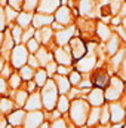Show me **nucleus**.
Listing matches in <instances>:
<instances>
[{"label":"nucleus","instance_id":"f8f14e48","mask_svg":"<svg viewBox=\"0 0 126 128\" xmlns=\"http://www.w3.org/2000/svg\"><path fill=\"white\" fill-rule=\"evenodd\" d=\"M76 33V27H68V28H64L61 32L55 33V42L58 43L60 48L67 46V43H70L71 40V36Z\"/></svg>","mask_w":126,"mask_h":128},{"label":"nucleus","instance_id":"423d86ee","mask_svg":"<svg viewBox=\"0 0 126 128\" xmlns=\"http://www.w3.org/2000/svg\"><path fill=\"white\" fill-rule=\"evenodd\" d=\"M45 119V113L40 110L36 112H28L25 115V121H24V128H40Z\"/></svg>","mask_w":126,"mask_h":128},{"label":"nucleus","instance_id":"2eb2a0df","mask_svg":"<svg viewBox=\"0 0 126 128\" xmlns=\"http://www.w3.org/2000/svg\"><path fill=\"white\" fill-rule=\"evenodd\" d=\"M77 4H79V14L82 16L92 18V15H94V12H95V2L94 0H79Z\"/></svg>","mask_w":126,"mask_h":128},{"label":"nucleus","instance_id":"4468645a","mask_svg":"<svg viewBox=\"0 0 126 128\" xmlns=\"http://www.w3.org/2000/svg\"><path fill=\"white\" fill-rule=\"evenodd\" d=\"M54 82H55V85L58 88V92L61 96H68V92L71 91V84H70L67 76H61V74L54 76Z\"/></svg>","mask_w":126,"mask_h":128},{"label":"nucleus","instance_id":"f3484780","mask_svg":"<svg viewBox=\"0 0 126 128\" xmlns=\"http://www.w3.org/2000/svg\"><path fill=\"white\" fill-rule=\"evenodd\" d=\"M54 21H55V18L52 15H43V14L33 15V27H36V28H43V27L52 24Z\"/></svg>","mask_w":126,"mask_h":128},{"label":"nucleus","instance_id":"58836bf2","mask_svg":"<svg viewBox=\"0 0 126 128\" xmlns=\"http://www.w3.org/2000/svg\"><path fill=\"white\" fill-rule=\"evenodd\" d=\"M57 68H58V66L55 64V61H52V63H49L46 66V73H48V76L49 78H54V74H55V72H57Z\"/></svg>","mask_w":126,"mask_h":128},{"label":"nucleus","instance_id":"20e7f679","mask_svg":"<svg viewBox=\"0 0 126 128\" xmlns=\"http://www.w3.org/2000/svg\"><path fill=\"white\" fill-rule=\"evenodd\" d=\"M10 61L12 66L16 67V68H22L27 61H28V51L24 45H16L13 49H12V54H10Z\"/></svg>","mask_w":126,"mask_h":128},{"label":"nucleus","instance_id":"ddd939ff","mask_svg":"<svg viewBox=\"0 0 126 128\" xmlns=\"http://www.w3.org/2000/svg\"><path fill=\"white\" fill-rule=\"evenodd\" d=\"M55 22H58V24H61V26H67V24H70L71 22V20H73V15H71V12H70V9L67 8V6H60V9L55 12Z\"/></svg>","mask_w":126,"mask_h":128},{"label":"nucleus","instance_id":"f704fd0d","mask_svg":"<svg viewBox=\"0 0 126 128\" xmlns=\"http://www.w3.org/2000/svg\"><path fill=\"white\" fill-rule=\"evenodd\" d=\"M4 15H6V20H7V22H10V21L16 20L19 14H18L15 9H12L10 6H6V8H4Z\"/></svg>","mask_w":126,"mask_h":128},{"label":"nucleus","instance_id":"aec40b11","mask_svg":"<svg viewBox=\"0 0 126 128\" xmlns=\"http://www.w3.org/2000/svg\"><path fill=\"white\" fill-rule=\"evenodd\" d=\"M120 39H119V36L117 34H113L111 37H110V40H108V43H107V54L108 55H116L120 49Z\"/></svg>","mask_w":126,"mask_h":128},{"label":"nucleus","instance_id":"0eeeda50","mask_svg":"<svg viewBox=\"0 0 126 128\" xmlns=\"http://www.w3.org/2000/svg\"><path fill=\"white\" fill-rule=\"evenodd\" d=\"M54 52H55V54H54V58H55V61H57L58 64L65 66V67H68V66L73 64V57H71V51H70V48H67V46L57 48Z\"/></svg>","mask_w":126,"mask_h":128},{"label":"nucleus","instance_id":"8fccbe9b","mask_svg":"<svg viewBox=\"0 0 126 128\" xmlns=\"http://www.w3.org/2000/svg\"><path fill=\"white\" fill-rule=\"evenodd\" d=\"M52 30L57 33V32H61V30H64V26H61V24H58V22H52Z\"/></svg>","mask_w":126,"mask_h":128},{"label":"nucleus","instance_id":"6e6552de","mask_svg":"<svg viewBox=\"0 0 126 128\" xmlns=\"http://www.w3.org/2000/svg\"><path fill=\"white\" fill-rule=\"evenodd\" d=\"M95 64H96V55H95V54H88V55H85L82 60L77 61L76 68H77L79 73H82V72H83V73H88V72H91L95 67Z\"/></svg>","mask_w":126,"mask_h":128},{"label":"nucleus","instance_id":"de8ad7c7","mask_svg":"<svg viewBox=\"0 0 126 128\" xmlns=\"http://www.w3.org/2000/svg\"><path fill=\"white\" fill-rule=\"evenodd\" d=\"M57 72H58V73H60L61 76H64V74H67V73L70 72V68H68V67H65V66H58Z\"/></svg>","mask_w":126,"mask_h":128},{"label":"nucleus","instance_id":"9d476101","mask_svg":"<svg viewBox=\"0 0 126 128\" xmlns=\"http://www.w3.org/2000/svg\"><path fill=\"white\" fill-rule=\"evenodd\" d=\"M108 109H110V121H113L114 124H120L125 119V109L119 101L108 104Z\"/></svg>","mask_w":126,"mask_h":128},{"label":"nucleus","instance_id":"5fc2aeb1","mask_svg":"<svg viewBox=\"0 0 126 128\" xmlns=\"http://www.w3.org/2000/svg\"><path fill=\"white\" fill-rule=\"evenodd\" d=\"M3 40H4V34H3V33H0V48L3 46Z\"/></svg>","mask_w":126,"mask_h":128},{"label":"nucleus","instance_id":"a19ab883","mask_svg":"<svg viewBox=\"0 0 126 128\" xmlns=\"http://www.w3.org/2000/svg\"><path fill=\"white\" fill-rule=\"evenodd\" d=\"M34 34H36L34 28H27V32L22 34V42H25V43H27L28 40H31V39H33V36H34Z\"/></svg>","mask_w":126,"mask_h":128},{"label":"nucleus","instance_id":"603ef678","mask_svg":"<svg viewBox=\"0 0 126 128\" xmlns=\"http://www.w3.org/2000/svg\"><path fill=\"white\" fill-rule=\"evenodd\" d=\"M119 16H126V2H125V3H122L120 12H119Z\"/></svg>","mask_w":126,"mask_h":128},{"label":"nucleus","instance_id":"680f3d73","mask_svg":"<svg viewBox=\"0 0 126 128\" xmlns=\"http://www.w3.org/2000/svg\"><path fill=\"white\" fill-rule=\"evenodd\" d=\"M6 128H13V127H10V125H7V127H6Z\"/></svg>","mask_w":126,"mask_h":128},{"label":"nucleus","instance_id":"052dcab7","mask_svg":"<svg viewBox=\"0 0 126 128\" xmlns=\"http://www.w3.org/2000/svg\"><path fill=\"white\" fill-rule=\"evenodd\" d=\"M96 128H108L107 125H101V127H96Z\"/></svg>","mask_w":126,"mask_h":128},{"label":"nucleus","instance_id":"b1692460","mask_svg":"<svg viewBox=\"0 0 126 128\" xmlns=\"http://www.w3.org/2000/svg\"><path fill=\"white\" fill-rule=\"evenodd\" d=\"M49 76H48V73H46V70L45 68H39L37 72H36V74H34V82H36V85L37 86H45L46 85V82L49 80L48 79Z\"/></svg>","mask_w":126,"mask_h":128},{"label":"nucleus","instance_id":"09e8293b","mask_svg":"<svg viewBox=\"0 0 126 128\" xmlns=\"http://www.w3.org/2000/svg\"><path fill=\"white\" fill-rule=\"evenodd\" d=\"M27 90H28V92H36V82L34 80H30L28 82V85H27Z\"/></svg>","mask_w":126,"mask_h":128},{"label":"nucleus","instance_id":"49530a36","mask_svg":"<svg viewBox=\"0 0 126 128\" xmlns=\"http://www.w3.org/2000/svg\"><path fill=\"white\" fill-rule=\"evenodd\" d=\"M6 88H7V84H6V79L0 78V94H4L6 92Z\"/></svg>","mask_w":126,"mask_h":128},{"label":"nucleus","instance_id":"3c124183","mask_svg":"<svg viewBox=\"0 0 126 128\" xmlns=\"http://www.w3.org/2000/svg\"><path fill=\"white\" fill-rule=\"evenodd\" d=\"M111 24H113V26H117V27H119V26L122 24V18H120L119 15H117V16H114V18H111Z\"/></svg>","mask_w":126,"mask_h":128},{"label":"nucleus","instance_id":"13d9d810","mask_svg":"<svg viewBox=\"0 0 126 128\" xmlns=\"http://www.w3.org/2000/svg\"><path fill=\"white\" fill-rule=\"evenodd\" d=\"M113 128H122V124H114V127Z\"/></svg>","mask_w":126,"mask_h":128},{"label":"nucleus","instance_id":"f257e3e1","mask_svg":"<svg viewBox=\"0 0 126 128\" xmlns=\"http://www.w3.org/2000/svg\"><path fill=\"white\" fill-rule=\"evenodd\" d=\"M89 112H91V106L86 100L83 98H76L71 104H70V118L73 121V124L76 127H83L88 122L89 118Z\"/></svg>","mask_w":126,"mask_h":128},{"label":"nucleus","instance_id":"4c0bfd02","mask_svg":"<svg viewBox=\"0 0 126 128\" xmlns=\"http://www.w3.org/2000/svg\"><path fill=\"white\" fill-rule=\"evenodd\" d=\"M25 48H27V51H28V52H36V54H37V51L40 49V46H39V42H37L36 39L28 40V42H27V45H25Z\"/></svg>","mask_w":126,"mask_h":128},{"label":"nucleus","instance_id":"6ab92c4d","mask_svg":"<svg viewBox=\"0 0 126 128\" xmlns=\"http://www.w3.org/2000/svg\"><path fill=\"white\" fill-rule=\"evenodd\" d=\"M52 34H54L52 27H43V28H40L39 32H36V40L40 42V43H43V45H48V43L51 42Z\"/></svg>","mask_w":126,"mask_h":128},{"label":"nucleus","instance_id":"72a5a7b5","mask_svg":"<svg viewBox=\"0 0 126 128\" xmlns=\"http://www.w3.org/2000/svg\"><path fill=\"white\" fill-rule=\"evenodd\" d=\"M110 121V109H108V106L107 104H104L102 106V109H101V116H99V124H102V125H105L107 122Z\"/></svg>","mask_w":126,"mask_h":128},{"label":"nucleus","instance_id":"6e6d98bb","mask_svg":"<svg viewBox=\"0 0 126 128\" xmlns=\"http://www.w3.org/2000/svg\"><path fill=\"white\" fill-rule=\"evenodd\" d=\"M3 67H4V61H3V58L0 57V73H1V70H3Z\"/></svg>","mask_w":126,"mask_h":128},{"label":"nucleus","instance_id":"c85d7f7f","mask_svg":"<svg viewBox=\"0 0 126 128\" xmlns=\"http://www.w3.org/2000/svg\"><path fill=\"white\" fill-rule=\"evenodd\" d=\"M27 98H28L27 91H22V90H19V91H16V94H15V104H16L18 107H22V106H25V103H27Z\"/></svg>","mask_w":126,"mask_h":128},{"label":"nucleus","instance_id":"39448f33","mask_svg":"<svg viewBox=\"0 0 126 128\" xmlns=\"http://www.w3.org/2000/svg\"><path fill=\"white\" fill-rule=\"evenodd\" d=\"M70 51H71V57L73 60H82L86 55V45L82 42V39L76 37L70 40Z\"/></svg>","mask_w":126,"mask_h":128},{"label":"nucleus","instance_id":"393cba45","mask_svg":"<svg viewBox=\"0 0 126 128\" xmlns=\"http://www.w3.org/2000/svg\"><path fill=\"white\" fill-rule=\"evenodd\" d=\"M99 116H101V107H92L91 112H89V118H88V125L89 127H95L96 122L99 121Z\"/></svg>","mask_w":126,"mask_h":128},{"label":"nucleus","instance_id":"c03bdc74","mask_svg":"<svg viewBox=\"0 0 126 128\" xmlns=\"http://www.w3.org/2000/svg\"><path fill=\"white\" fill-rule=\"evenodd\" d=\"M27 63H28V66H30L31 68H37V67L40 66V64H39V61H37V58H36V55H30Z\"/></svg>","mask_w":126,"mask_h":128},{"label":"nucleus","instance_id":"412c9836","mask_svg":"<svg viewBox=\"0 0 126 128\" xmlns=\"http://www.w3.org/2000/svg\"><path fill=\"white\" fill-rule=\"evenodd\" d=\"M36 58H37V61L40 66H43V67H46L49 63H52V55H51V52H48L46 49H39L37 51V54H36Z\"/></svg>","mask_w":126,"mask_h":128},{"label":"nucleus","instance_id":"c9c22d12","mask_svg":"<svg viewBox=\"0 0 126 128\" xmlns=\"http://www.w3.org/2000/svg\"><path fill=\"white\" fill-rule=\"evenodd\" d=\"M68 80H70V84H71V85H79V84L82 82V74H80L77 70H74V72H71V73H70Z\"/></svg>","mask_w":126,"mask_h":128},{"label":"nucleus","instance_id":"a18cd8bd","mask_svg":"<svg viewBox=\"0 0 126 128\" xmlns=\"http://www.w3.org/2000/svg\"><path fill=\"white\" fill-rule=\"evenodd\" d=\"M0 74H1V78H3V79L10 78V76H12V74H10V67H9L7 64H4V67H3V70H1V73H0Z\"/></svg>","mask_w":126,"mask_h":128},{"label":"nucleus","instance_id":"473e14b6","mask_svg":"<svg viewBox=\"0 0 126 128\" xmlns=\"http://www.w3.org/2000/svg\"><path fill=\"white\" fill-rule=\"evenodd\" d=\"M107 80H108L107 73H105V72H99V73L96 74V78L94 79V84L96 85V88H102V86L107 84Z\"/></svg>","mask_w":126,"mask_h":128},{"label":"nucleus","instance_id":"cd10ccee","mask_svg":"<svg viewBox=\"0 0 126 128\" xmlns=\"http://www.w3.org/2000/svg\"><path fill=\"white\" fill-rule=\"evenodd\" d=\"M34 74H36V72H34V68H31L30 66H24L22 68H19V76H21V79H24V80H27V82H30L33 78H34Z\"/></svg>","mask_w":126,"mask_h":128},{"label":"nucleus","instance_id":"7c9ffc66","mask_svg":"<svg viewBox=\"0 0 126 128\" xmlns=\"http://www.w3.org/2000/svg\"><path fill=\"white\" fill-rule=\"evenodd\" d=\"M22 28L16 24V26H13L12 27V37H13V42L16 43V45H21V42H22Z\"/></svg>","mask_w":126,"mask_h":128},{"label":"nucleus","instance_id":"2f4dec72","mask_svg":"<svg viewBox=\"0 0 126 128\" xmlns=\"http://www.w3.org/2000/svg\"><path fill=\"white\" fill-rule=\"evenodd\" d=\"M39 2H40V0H24V3H22V9H24V12L31 14L34 9L39 8Z\"/></svg>","mask_w":126,"mask_h":128},{"label":"nucleus","instance_id":"79ce46f5","mask_svg":"<svg viewBox=\"0 0 126 128\" xmlns=\"http://www.w3.org/2000/svg\"><path fill=\"white\" fill-rule=\"evenodd\" d=\"M51 128H68V125L64 119H57L51 124Z\"/></svg>","mask_w":126,"mask_h":128},{"label":"nucleus","instance_id":"9b49d317","mask_svg":"<svg viewBox=\"0 0 126 128\" xmlns=\"http://www.w3.org/2000/svg\"><path fill=\"white\" fill-rule=\"evenodd\" d=\"M86 101L89 103V106L92 107H101L105 101V96H104V91L101 88H94L92 91H89Z\"/></svg>","mask_w":126,"mask_h":128},{"label":"nucleus","instance_id":"f03ea898","mask_svg":"<svg viewBox=\"0 0 126 128\" xmlns=\"http://www.w3.org/2000/svg\"><path fill=\"white\" fill-rule=\"evenodd\" d=\"M42 103H43V107L49 112H52L58 103V88L54 82V79H49L46 82V85L42 88Z\"/></svg>","mask_w":126,"mask_h":128},{"label":"nucleus","instance_id":"e2e57ef3","mask_svg":"<svg viewBox=\"0 0 126 128\" xmlns=\"http://www.w3.org/2000/svg\"><path fill=\"white\" fill-rule=\"evenodd\" d=\"M18 128H22V127H18Z\"/></svg>","mask_w":126,"mask_h":128},{"label":"nucleus","instance_id":"a211bd4d","mask_svg":"<svg viewBox=\"0 0 126 128\" xmlns=\"http://www.w3.org/2000/svg\"><path fill=\"white\" fill-rule=\"evenodd\" d=\"M25 112L24 110H16V112H12L9 116H7V121L10 124V127H21L25 121Z\"/></svg>","mask_w":126,"mask_h":128},{"label":"nucleus","instance_id":"c756f323","mask_svg":"<svg viewBox=\"0 0 126 128\" xmlns=\"http://www.w3.org/2000/svg\"><path fill=\"white\" fill-rule=\"evenodd\" d=\"M125 55H126V51L123 49H120L114 57H113V60H111V63H113V67H114V70H117L119 67H120V64H123V60H125Z\"/></svg>","mask_w":126,"mask_h":128},{"label":"nucleus","instance_id":"5701e85b","mask_svg":"<svg viewBox=\"0 0 126 128\" xmlns=\"http://www.w3.org/2000/svg\"><path fill=\"white\" fill-rule=\"evenodd\" d=\"M96 33H98V37H99L102 42H108V39L113 36V34H111V30H110L105 24H102V22H99V24L96 26Z\"/></svg>","mask_w":126,"mask_h":128},{"label":"nucleus","instance_id":"dca6fc26","mask_svg":"<svg viewBox=\"0 0 126 128\" xmlns=\"http://www.w3.org/2000/svg\"><path fill=\"white\" fill-rule=\"evenodd\" d=\"M43 106L42 103V96L39 92H33L31 96L27 98V103H25V109L28 112H36V110H40Z\"/></svg>","mask_w":126,"mask_h":128},{"label":"nucleus","instance_id":"864d4df0","mask_svg":"<svg viewBox=\"0 0 126 128\" xmlns=\"http://www.w3.org/2000/svg\"><path fill=\"white\" fill-rule=\"evenodd\" d=\"M122 66H123V68H122V76L126 78V55H125V60H123V64H122Z\"/></svg>","mask_w":126,"mask_h":128},{"label":"nucleus","instance_id":"e433bc0d","mask_svg":"<svg viewBox=\"0 0 126 128\" xmlns=\"http://www.w3.org/2000/svg\"><path fill=\"white\" fill-rule=\"evenodd\" d=\"M21 76L19 74H12L10 78H9V85H10V88L12 90H16V88H19V85H21Z\"/></svg>","mask_w":126,"mask_h":128},{"label":"nucleus","instance_id":"ea45409f","mask_svg":"<svg viewBox=\"0 0 126 128\" xmlns=\"http://www.w3.org/2000/svg\"><path fill=\"white\" fill-rule=\"evenodd\" d=\"M120 8H122V3H117V2H111V3H110V10H111V14H114L116 16L119 15Z\"/></svg>","mask_w":126,"mask_h":128},{"label":"nucleus","instance_id":"bb28decb","mask_svg":"<svg viewBox=\"0 0 126 128\" xmlns=\"http://www.w3.org/2000/svg\"><path fill=\"white\" fill-rule=\"evenodd\" d=\"M13 106H15V103L12 101V100H9V98H0V112L1 113H12V110H13Z\"/></svg>","mask_w":126,"mask_h":128},{"label":"nucleus","instance_id":"7ed1b4c3","mask_svg":"<svg viewBox=\"0 0 126 128\" xmlns=\"http://www.w3.org/2000/svg\"><path fill=\"white\" fill-rule=\"evenodd\" d=\"M122 92H123V82H122V79L117 78V76L111 78L110 85H108V88H107L105 92H104L105 100L110 101V103H114V101H117V100L120 98Z\"/></svg>","mask_w":126,"mask_h":128},{"label":"nucleus","instance_id":"37998d69","mask_svg":"<svg viewBox=\"0 0 126 128\" xmlns=\"http://www.w3.org/2000/svg\"><path fill=\"white\" fill-rule=\"evenodd\" d=\"M4 26H6V15H4V9L0 6V33L4 30Z\"/></svg>","mask_w":126,"mask_h":128},{"label":"nucleus","instance_id":"bf43d9fd","mask_svg":"<svg viewBox=\"0 0 126 128\" xmlns=\"http://www.w3.org/2000/svg\"><path fill=\"white\" fill-rule=\"evenodd\" d=\"M111 2H117V3H122V2H123V3H125V0H111Z\"/></svg>","mask_w":126,"mask_h":128},{"label":"nucleus","instance_id":"4d7b16f0","mask_svg":"<svg viewBox=\"0 0 126 128\" xmlns=\"http://www.w3.org/2000/svg\"><path fill=\"white\" fill-rule=\"evenodd\" d=\"M40 128H51V125H49L48 122H43V124L40 125Z\"/></svg>","mask_w":126,"mask_h":128},{"label":"nucleus","instance_id":"4be33fe9","mask_svg":"<svg viewBox=\"0 0 126 128\" xmlns=\"http://www.w3.org/2000/svg\"><path fill=\"white\" fill-rule=\"evenodd\" d=\"M16 22L18 26L24 30V28H28V26L33 22V14H28V12H21L16 18Z\"/></svg>","mask_w":126,"mask_h":128},{"label":"nucleus","instance_id":"a878e982","mask_svg":"<svg viewBox=\"0 0 126 128\" xmlns=\"http://www.w3.org/2000/svg\"><path fill=\"white\" fill-rule=\"evenodd\" d=\"M57 107H58V112L63 115V113H67L70 110V100L67 96H61L58 98V103H57Z\"/></svg>","mask_w":126,"mask_h":128},{"label":"nucleus","instance_id":"1a4fd4ad","mask_svg":"<svg viewBox=\"0 0 126 128\" xmlns=\"http://www.w3.org/2000/svg\"><path fill=\"white\" fill-rule=\"evenodd\" d=\"M60 4H61V0H40L37 10H39V14L51 15L60 9Z\"/></svg>","mask_w":126,"mask_h":128}]
</instances>
